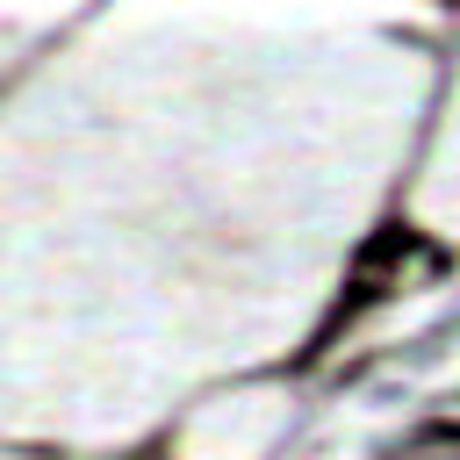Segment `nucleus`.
Returning <instances> with one entry per match:
<instances>
[]
</instances>
